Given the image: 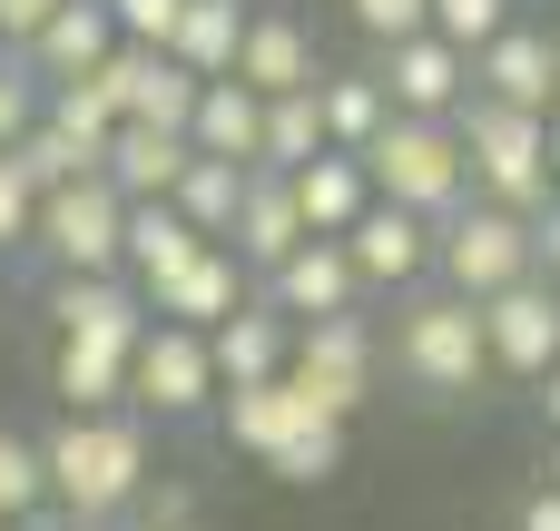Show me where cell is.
Masks as SVG:
<instances>
[{
  "label": "cell",
  "instance_id": "cell-17",
  "mask_svg": "<svg viewBox=\"0 0 560 531\" xmlns=\"http://www.w3.org/2000/svg\"><path fill=\"white\" fill-rule=\"evenodd\" d=\"M108 49H118L108 0H59V10L39 20V39L20 49V69H30L39 89H69V79H98V69H108Z\"/></svg>",
  "mask_w": 560,
  "mask_h": 531
},
{
  "label": "cell",
  "instance_id": "cell-30",
  "mask_svg": "<svg viewBox=\"0 0 560 531\" xmlns=\"http://www.w3.org/2000/svg\"><path fill=\"white\" fill-rule=\"evenodd\" d=\"M335 138H325V108H315V89H295V99H266V148H256V168L266 177H295V168H315Z\"/></svg>",
  "mask_w": 560,
  "mask_h": 531
},
{
  "label": "cell",
  "instance_id": "cell-23",
  "mask_svg": "<svg viewBox=\"0 0 560 531\" xmlns=\"http://www.w3.org/2000/svg\"><path fill=\"white\" fill-rule=\"evenodd\" d=\"M49 394H59V414H128V345L59 335V355H49Z\"/></svg>",
  "mask_w": 560,
  "mask_h": 531
},
{
  "label": "cell",
  "instance_id": "cell-9",
  "mask_svg": "<svg viewBox=\"0 0 560 531\" xmlns=\"http://www.w3.org/2000/svg\"><path fill=\"white\" fill-rule=\"evenodd\" d=\"M482 345H492V374H512V384H541V374L560 365V286L522 276V286L482 296Z\"/></svg>",
  "mask_w": 560,
  "mask_h": 531
},
{
  "label": "cell",
  "instance_id": "cell-13",
  "mask_svg": "<svg viewBox=\"0 0 560 531\" xmlns=\"http://www.w3.org/2000/svg\"><path fill=\"white\" fill-rule=\"evenodd\" d=\"M98 79L118 89V118H128V128H167V138H187L197 89H207V79H187L167 49H128V39L108 49V69H98Z\"/></svg>",
  "mask_w": 560,
  "mask_h": 531
},
{
  "label": "cell",
  "instance_id": "cell-47",
  "mask_svg": "<svg viewBox=\"0 0 560 531\" xmlns=\"http://www.w3.org/2000/svg\"><path fill=\"white\" fill-rule=\"evenodd\" d=\"M551 108H560V79H551Z\"/></svg>",
  "mask_w": 560,
  "mask_h": 531
},
{
  "label": "cell",
  "instance_id": "cell-20",
  "mask_svg": "<svg viewBox=\"0 0 560 531\" xmlns=\"http://www.w3.org/2000/svg\"><path fill=\"white\" fill-rule=\"evenodd\" d=\"M207 365H217V394H246V384H276L285 365H295V325L256 296L246 315H226L217 335H207Z\"/></svg>",
  "mask_w": 560,
  "mask_h": 531
},
{
  "label": "cell",
  "instance_id": "cell-8",
  "mask_svg": "<svg viewBox=\"0 0 560 531\" xmlns=\"http://www.w3.org/2000/svg\"><path fill=\"white\" fill-rule=\"evenodd\" d=\"M128 414L148 424H197V414H217V365H207V335H187V325H148L138 335V355H128Z\"/></svg>",
  "mask_w": 560,
  "mask_h": 531
},
{
  "label": "cell",
  "instance_id": "cell-48",
  "mask_svg": "<svg viewBox=\"0 0 560 531\" xmlns=\"http://www.w3.org/2000/svg\"><path fill=\"white\" fill-rule=\"evenodd\" d=\"M0 69H10V49H0Z\"/></svg>",
  "mask_w": 560,
  "mask_h": 531
},
{
  "label": "cell",
  "instance_id": "cell-34",
  "mask_svg": "<svg viewBox=\"0 0 560 531\" xmlns=\"http://www.w3.org/2000/svg\"><path fill=\"white\" fill-rule=\"evenodd\" d=\"M512 20H522V0H433V39H453L463 59H472V49H492Z\"/></svg>",
  "mask_w": 560,
  "mask_h": 531
},
{
  "label": "cell",
  "instance_id": "cell-12",
  "mask_svg": "<svg viewBox=\"0 0 560 531\" xmlns=\"http://www.w3.org/2000/svg\"><path fill=\"white\" fill-rule=\"evenodd\" d=\"M285 325H325V315H354L364 305V276H354V256H345V236H305L266 286H256Z\"/></svg>",
  "mask_w": 560,
  "mask_h": 531
},
{
  "label": "cell",
  "instance_id": "cell-35",
  "mask_svg": "<svg viewBox=\"0 0 560 531\" xmlns=\"http://www.w3.org/2000/svg\"><path fill=\"white\" fill-rule=\"evenodd\" d=\"M266 473H276V483H295V493L335 483V473H345V424H315V434H305V443H285Z\"/></svg>",
  "mask_w": 560,
  "mask_h": 531
},
{
  "label": "cell",
  "instance_id": "cell-40",
  "mask_svg": "<svg viewBox=\"0 0 560 531\" xmlns=\"http://www.w3.org/2000/svg\"><path fill=\"white\" fill-rule=\"evenodd\" d=\"M138 531H197V493L187 483H148L138 493Z\"/></svg>",
  "mask_w": 560,
  "mask_h": 531
},
{
  "label": "cell",
  "instance_id": "cell-10",
  "mask_svg": "<svg viewBox=\"0 0 560 531\" xmlns=\"http://www.w3.org/2000/svg\"><path fill=\"white\" fill-rule=\"evenodd\" d=\"M374 79H384L394 118H453V108L472 99V59H463L453 39H433V30H413V39H394V49H374Z\"/></svg>",
  "mask_w": 560,
  "mask_h": 531
},
{
  "label": "cell",
  "instance_id": "cell-49",
  "mask_svg": "<svg viewBox=\"0 0 560 531\" xmlns=\"http://www.w3.org/2000/svg\"><path fill=\"white\" fill-rule=\"evenodd\" d=\"M551 30H560V10H551Z\"/></svg>",
  "mask_w": 560,
  "mask_h": 531
},
{
  "label": "cell",
  "instance_id": "cell-43",
  "mask_svg": "<svg viewBox=\"0 0 560 531\" xmlns=\"http://www.w3.org/2000/svg\"><path fill=\"white\" fill-rule=\"evenodd\" d=\"M512 531H560V493H551V483H532V503H522V522H512Z\"/></svg>",
  "mask_w": 560,
  "mask_h": 531
},
{
  "label": "cell",
  "instance_id": "cell-11",
  "mask_svg": "<svg viewBox=\"0 0 560 531\" xmlns=\"http://www.w3.org/2000/svg\"><path fill=\"white\" fill-rule=\"evenodd\" d=\"M345 256H354V276H364V296H404V286H423L433 276V217H413V207H364L354 227H345Z\"/></svg>",
  "mask_w": 560,
  "mask_h": 531
},
{
  "label": "cell",
  "instance_id": "cell-28",
  "mask_svg": "<svg viewBox=\"0 0 560 531\" xmlns=\"http://www.w3.org/2000/svg\"><path fill=\"white\" fill-rule=\"evenodd\" d=\"M246 0H187V20H177V39H167V59L187 69V79H226L236 69V49H246Z\"/></svg>",
  "mask_w": 560,
  "mask_h": 531
},
{
  "label": "cell",
  "instance_id": "cell-29",
  "mask_svg": "<svg viewBox=\"0 0 560 531\" xmlns=\"http://www.w3.org/2000/svg\"><path fill=\"white\" fill-rule=\"evenodd\" d=\"M246 177L256 168H236V158H187V177H177V217L207 236V246H226V227H236V207H246Z\"/></svg>",
  "mask_w": 560,
  "mask_h": 531
},
{
  "label": "cell",
  "instance_id": "cell-42",
  "mask_svg": "<svg viewBox=\"0 0 560 531\" xmlns=\"http://www.w3.org/2000/svg\"><path fill=\"white\" fill-rule=\"evenodd\" d=\"M532 266H541V286H560V197L532 217Z\"/></svg>",
  "mask_w": 560,
  "mask_h": 531
},
{
  "label": "cell",
  "instance_id": "cell-6",
  "mask_svg": "<svg viewBox=\"0 0 560 531\" xmlns=\"http://www.w3.org/2000/svg\"><path fill=\"white\" fill-rule=\"evenodd\" d=\"M30 246L49 256V276H118V256H128V197L108 187V168H98V177L49 187V197H39V236H30Z\"/></svg>",
  "mask_w": 560,
  "mask_h": 531
},
{
  "label": "cell",
  "instance_id": "cell-46",
  "mask_svg": "<svg viewBox=\"0 0 560 531\" xmlns=\"http://www.w3.org/2000/svg\"><path fill=\"white\" fill-rule=\"evenodd\" d=\"M551 187H560V108H551Z\"/></svg>",
  "mask_w": 560,
  "mask_h": 531
},
{
  "label": "cell",
  "instance_id": "cell-26",
  "mask_svg": "<svg viewBox=\"0 0 560 531\" xmlns=\"http://www.w3.org/2000/svg\"><path fill=\"white\" fill-rule=\"evenodd\" d=\"M197 246H207V236H197L167 197H148V207H128V256H118V276H128L138 296H158V286H167Z\"/></svg>",
  "mask_w": 560,
  "mask_h": 531
},
{
  "label": "cell",
  "instance_id": "cell-3",
  "mask_svg": "<svg viewBox=\"0 0 560 531\" xmlns=\"http://www.w3.org/2000/svg\"><path fill=\"white\" fill-rule=\"evenodd\" d=\"M453 128H463V158H472V197H492V207H512V217H541L560 187H551V118H532V108H502V99H463L453 108Z\"/></svg>",
  "mask_w": 560,
  "mask_h": 531
},
{
  "label": "cell",
  "instance_id": "cell-5",
  "mask_svg": "<svg viewBox=\"0 0 560 531\" xmlns=\"http://www.w3.org/2000/svg\"><path fill=\"white\" fill-rule=\"evenodd\" d=\"M433 266H443L453 296L482 305V296L541 276V266H532V217H512V207H492V197H463V207L433 227Z\"/></svg>",
  "mask_w": 560,
  "mask_h": 531
},
{
  "label": "cell",
  "instance_id": "cell-16",
  "mask_svg": "<svg viewBox=\"0 0 560 531\" xmlns=\"http://www.w3.org/2000/svg\"><path fill=\"white\" fill-rule=\"evenodd\" d=\"M217 424H226V443H236V453L276 463L285 443H305V434H315V424H335V414H315V394H305L295 374H276V384H246V394H217Z\"/></svg>",
  "mask_w": 560,
  "mask_h": 531
},
{
  "label": "cell",
  "instance_id": "cell-31",
  "mask_svg": "<svg viewBox=\"0 0 560 531\" xmlns=\"http://www.w3.org/2000/svg\"><path fill=\"white\" fill-rule=\"evenodd\" d=\"M49 128H59L69 148L108 158V138H118L128 118H118V89H108V79H69V89H49Z\"/></svg>",
  "mask_w": 560,
  "mask_h": 531
},
{
  "label": "cell",
  "instance_id": "cell-19",
  "mask_svg": "<svg viewBox=\"0 0 560 531\" xmlns=\"http://www.w3.org/2000/svg\"><path fill=\"white\" fill-rule=\"evenodd\" d=\"M226 79H246L256 99H295V89H315V79H325L315 30H305L295 10H256V20H246V49H236Z\"/></svg>",
  "mask_w": 560,
  "mask_h": 531
},
{
  "label": "cell",
  "instance_id": "cell-18",
  "mask_svg": "<svg viewBox=\"0 0 560 531\" xmlns=\"http://www.w3.org/2000/svg\"><path fill=\"white\" fill-rule=\"evenodd\" d=\"M49 325H59V335H89V345H128V355H138V335H148L158 315H148V296H138L128 276H49Z\"/></svg>",
  "mask_w": 560,
  "mask_h": 531
},
{
  "label": "cell",
  "instance_id": "cell-21",
  "mask_svg": "<svg viewBox=\"0 0 560 531\" xmlns=\"http://www.w3.org/2000/svg\"><path fill=\"white\" fill-rule=\"evenodd\" d=\"M295 246H305V217H295V187L256 168V177H246V207H236V227H226V256H236V266H246V276L266 286V276H276V266H285Z\"/></svg>",
  "mask_w": 560,
  "mask_h": 531
},
{
  "label": "cell",
  "instance_id": "cell-32",
  "mask_svg": "<svg viewBox=\"0 0 560 531\" xmlns=\"http://www.w3.org/2000/svg\"><path fill=\"white\" fill-rule=\"evenodd\" d=\"M10 168H20V177H30L39 197H49V187H69V177H98V158H89V148H69V138L49 128V108H39V128H30V138L10 148Z\"/></svg>",
  "mask_w": 560,
  "mask_h": 531
},
{
  "label": "cell",
  "instance_id": "cell-15",
  "mask_svg": "<svg viewBox=\"0 0 560 531\" xmlns=\"http://www.w3.org/2000/svg\"><path fill=\"white\" fill-rule=\"evenodd\" d=\"M551 79H560V30H541V20H512L492 49H472V89L502 108L551 118Z\"/></svg>",
  "mask_w": 560,
  "mask_h": 531
},
{
  "label": "cell",
  "instance_id": "cell-41",
  "mask_svg": "<svg viewBox=\"0 0 560 531\" xmlns=\"http://www.w3.org/2000/svg\"><path fill=\"white\" fill-rule=\"evenodd\" d=\"M49 10H59V0H0V49L20 59V49L39 39V20H49Z\"/></svg>",
  "mask_w": 560,
  "mask_h": 531
},
{
  "label": "cell",
  "instance_id": "cell-1",
  "mask_svg": "<svg viewBox=\"0 0 560 531\" xmlns=\"http://www.w3.org/2000/svg\"><path fill=\"white\" fill-rule=\"evenodd\" d=\"M39 463H49V503L79 531H108L118 512H138V493L158 483L138 414H59L39 434Z\"/></svg>",
  "mask_w": 560,
  "mask_h": 531
},
{
  "label": "cell",
  "instance_id": "cell-22",
  "mask_svg": "<svg viewBox=\"0 0 560 531\" xmlns=\"http://www.w3.org/2000/svg\"><path fill=\"white\" fill-rule=\"evenodd\" d=\"M187 148L256 168V148H266V99H256L246 79H207V89H197V118H187Z\"/></svg>",
  "mask_w": 560,
  "mask_h": 531
},
{
  "label": "cell",
  "instance_id": "cell-37",
  "mask_svg": "<svg viewBox=\"0 0 560 531\" xmlns=\"http://www.w3.org/2000/svg\"><path fill=\"white\" fill-rule=\"evenodd\" d=\"M108 20H118V39H128V49H167V39H177V20H187V0H108Z\"/></svg>",
  "mask_w": 560,
  "mask_h": 531
},
{
  "label": "cell",
  "instance_id": "cell-45",
  "mask_svg": "<svg viewBox=\"0 0 560 531\" xmlns=\"http://www.w3.org/2000/svg\"><path fill=\"white\" fill-rule=\"evenodd\" d=\"M541 483H551V493H560V434H551V463H541Z\"/></svg>",
  "mask_w": 560,
  "mask_h": 531
},
{
  "label": "cell",
  "instance_id": "cell-39",
  "mask_svg": "<svg viewBox=\"0 0 560 531\" xmlns=\"http://www.w3.org/2000/svg\"><path fill=\"white\" fill-rule=\"evenodd\" d=\"M30 236H39V187H30V177L0 158V256H20Z\"/></svg>",
  "mask_w": 560,
  "mask_h": 531
},
{
  "label": "cell",
  "instance_id": "cell-44",
  "mask_svg": "<svg viewBox=\"0 0 560 531\" xmlns=\"http://www.w3.org/2000/svg\"><path fill=\"white\" fill-rule=\"evenodd\" d=\"M532 394H541V424H551V434H560V365H551V374H541V384H532Z\"/></svg>",
  "mask_w": 560,
  "mask_h": 531
},
{
  "label": "cell",
  "instance_id": "cell-4",
  "mask_svg": "<svg viewBox=\"0 0 560 531\" xmlns=\"http://www.w3.org/2000/svg\"><path fill=\"white\" fill-rule=\"evenodd\" d=\"M364 177L384 207H413V217H453L472 197V158H463V128L453 118H384V138L364 148Z\"/></svg>",
  "mask_w": 560,
  "mask_h": 531
},
{
  "label": "cell",
  "instance_id": "cell-25",
  "mask_svg": "<svg viewBox=\"0 0 560 531\" xmlns=\"http://www.w3.org/2000/svg\"><path fill=\"white\" fill-rule=\"evenodd\" d=\"M187 158H197V148H187V138H167V128H118L98 168H108V187H118L128 207H148V197H177Z\"/></svg>",
  "mask_w": 560,
  "mask_h": 531
},
{
  "label": "cell",
  "instance_id": "cell-27",
  "mask_svg": "<svg viewBox=\"0 0 560 531\" xmlns=\"http://www.w3.org/2000/svg\"><path fill=\"white\" fill-rule=\"evenodd\" d=\"M315 108H325V138H335L345 158H364V148L384 138V118H394V99H384L374 69H325V79H315Z\"/></svg>",
  "mask_w": 560,
  "mask_h": 531
},
{
  "label": "cell",
  "instance_id": "cell-14",
  "mask_svg": "<svg viewBox=\"0 0 560 531\" xmlns=\"http://www.w3.org/2000/svg\"><path fill=\"white\" fill-rule=\"evenodd\" d=\"M246 305H256V276H246L226 246H197V256L148 296V315H158V325H187V335H217V325L246 315Z\"/></svg>",
  "mask_w": 560,
  "mask_h": 531
},
{
  "label": "cell",
  "instance_id": "cell-33",
  "mask_svg": "<svg viewBox=\"0 0 560 531\" xmlns=\"http://www.w3.org/2000/svg\"><path fill=\"white\" fill-rule=\"evenodd\" d=\"M39 503H49V463H39V443H30V434H0V531H20Z\"/></svg>",
  "mask_w": 560,
  "mask_h": 531
},
{
  "label": "cell",
  "instance_id": "cell-7",
  "mask_svg": "<svg viewBox=\"0 0 560 531\" xmlns=\"http://www.w3.org/2000/svg\"><path fill=\"white\" fill-rule=\"evenodd\" d=\"M285 374L315 394V414L354 424V414L374 404V384H384V335H374L364 315H325V325H295V365H285Z\"/></svg>",
  "mask_w": 560,
  "mask_h": 531
},
{
  "label": "cell",
  "instance_id": "cell-24",
  "mask_svg": "<svg viewBox=\"0 0 560 531\" xmlns=\"http://www.w3.org/2000/svg\"><path fill=\"white\" fill-rule=\"evenodd\" d=\"M285 187H295L305 236H345V227L374 207V177H364V158H345V148H325V158H315V168H295Z\"/></svg>",
  "mask_w": 560,
  "mask_h": 531
},
{
  "label": "cell",
  "instance_id": "cell-36",
  "mask_svg": "<svg viewBox=\"0 0 560 531\" xmlns=\"http://www.w3.org/2000/svg\"><path fill=\"white\" fill-rule=\"evenodd\" d=\"M345 20L374 39V49H394V39H413V30H433V0H345Z\"/></svg>",
  "mask_w": 560,
  "mask_h": 531
},
{
  "label": "cell",
  "instance_id": "cell-38",
  "mask_svg": "<svg viewBox=\"0 0 560 531\" xmlns=\"http://www.w3.org/2000/svg\"><path fill=\"white\" fill-rule=\"evenodd\" d=\"M39 108H49V89H39V79H30L20 59H10V69H0V158H10V148H20V138L39 128Z\"/></svg>",
  "mask_w": 560,
  "mask_h": 531
},
{
  "label": "cell",
  "instance_id": "cell-2",
  "mask_svg": "<svg viewBox=\"0 0 560 531\" xmlns=\"http://www.w3.org/2000/svg\"><path fill=\"white\" fill-rule=\"evenodd\" d=\"M394 374H404L413 394H433V404H472V394L492 384L482 305H472V296H453V286L413 296V305L394 315Z\"/></svg>",
  "mask_w": 560,
  "mask_h": 531
}]
</instances>
